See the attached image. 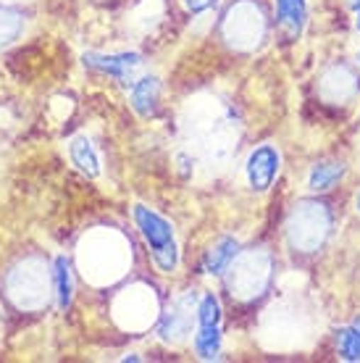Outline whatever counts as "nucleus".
Wrapping results in <instances>:
<instances>
[{
  "instance_id": "obj_8",
  "label": "nucleus",
  "mask_w": 360,
  "mask_h": 363,
  "mask_svg": "<svg viewBox=\"0 0 360 363\" xmlns=\"http://www.w3.org/2000/svg\"><path fill=\"white\" fill-rule=\"evenodd\" d=\"M198 292L184 290L161 311V316H158V337L166 345H179V342H184L192 335V329L198 327Z\"/></svg>"
},
{
  "instance_id": "obj_22",
  "label": "nucleus",
  "mask_w": 360,
  "mask_h": 363,
  "mask_svg": "<svg viewBox=\"0 0 360 363\" xmlns=\"http://www.w3.org/2000/svg\"><path fill=\"white\" fill-rule=\"evenodd\" d=\"M355 206H358V213H360V195H358V200H355Z\"/></svg>"
},
{
  "instance_id": "obj_11",
  "label": "nucleus",
  "mask_w": 360,
  "mask_h": 363,
  "mask_svg": "<svg viewBox=\"0 0 360 363\" xmlns=\"http://www.w3.org/2000/svg\"><path fill=\"white\" fill-rule=\"evenodd\" d=\"M281 169V155L274 145H258L247 155V164H244V174H247V182H250L252 190H269L274 179L279 177Z\"/></svg>"
},
{
  "instance_id": "obj_15",
  "label": "nucleus",
  "mask_w": 360,
  "mask_h": 363,
  "mask_svg": "<svg viewBox=\"0 0 360 363\" xmlns=\"http://www.w3.org/2000/svg\"><path fill=\"white\" fill-rule=\"evenodd\" d=\"M53 290H55V303L61 311L72 308L74 300V272L72 261L66 255H55L53 258Z\"/></svg>"
},
{
  "instance_id": "obj_21",
  "label": "nucleus",
  "mask_w": 360,
  "mask_h": 363,
  "mask_svg": "<svg viewBox=\"0 0 360 363\" xmlns=\"http://www.w3.org/2000/svg\"><path fill=\"white\" fill-rule=\"evenodd\" d=\"M355 24H358V29H360V9H358V18H355Z\"/></svg>"
},
{
  "instance_id": "obj_13",
  "label": "nucleus",
  "mask_w": 360,
  "mask_h": 363,
  "mask_svg": "<svg viewBox=\"0 0 360 363\" xmlns=\"http://www.w3.org/2000/svg\"><path fill=\"white\" fill-rule=\"evenodd\" d=\"M276 3V21L289 37H300L308 21L305 0H274Z\"/></svg>"
},
{
  "instance_id": "obj_2",
  "label": "nucleus",
  "mask_w": 360,
  "mask_h": 363,
  "mask_svg": "<svg viewBox=\"0 0 360 363\" xmlns=\"http://www.w3.org/2000/svg\"><path fill=\"white\" fill-rule=\"evenodd\" d=\"M77 266L90 284H113L132 266V242L113 227L92 229L77 245Z\"/></svg>"
},
{
  "instance_id": "obj_1",
  "label": "nucleus",
  "mask_w": 360,
  "mask_h": 363,
  "mask_svg": "<svg viewBox=\"0 0 360 363\" xmlns=\"http://www.w3.org/2000/svg\"><path fill=\"white\" fill-rule=\"evenodd\" d=\"M0 292L18 313H43L55 298L53 264L40 253L18 255L0 274Z\"/></svg>"
},
{
  "instance_id": "obj_9",
  "label": "nucleus",
  "mask_w": 360,
  "mask_h": 363,
  "mask_svg": "<svg viewBox=\"0 0 360 363\" xmlns=\"http://www.w3.org/2000/svg\"><path fill=\"white\" fill-rule=\"evenodd\" d=\"M221 303L213 292H206L198 303V327H195V353L200 361L221 358Z\"/></svg>"
},
{
  "instance_id": "obj_3",
  "label": "nucleus",
  "mask_w": 360,
  "mask_h": 363,
  "mask_svg": "<svg viewBox=\"0 0 360 363\" xmlns=\"http://www.w3.org/2000/svg\"><path fill=\"white\" fill-rule=\"evenodd\" d=\"M271 269H274V261H271L269 250H263V247L240 250L237 258L232 261V266L226 269L229 272L226 284H229L232 298L237 300L261 298L271 281Z\"/></svg>"
},
{
  "instance_id": "obj_23",
  "label": "nucleus",
  "mask_w": 360,
  "mask_h": 363,
  "mask_svg": "<svg viewBox=\"0 0 360 363\" xmlns=\"http://www.w3.org/2000/svg\"><path fill=\"white\" fill-rule=\"evenodd\" d=\"M358 61H360V53H358Z\"/></svg>"
},
{
  "instance_id": "obj_16",
  "label": "nucleus",
  "mask_w": 360,
  "mask_h": 363,
  "mask_svg": "<svg viewBox=\"0 0 360 363\" xmlns=\"http://www.w3.org/2000/svg\"><path fill=\"white\" fill-rule=\"evenodd\" d=\"M69 158H72V164L77 166L84 177H98L100 174L98 150L92 147V143L84 135L74 137L72 143H69Z\"/></svg>"
},
{
  "instance_id": "obj_7",
  "label": "nucleus",
  "mask_w": 360,
  "mask_h": 363,
  "mask_svg": "<svg viewBox=\"0 0 360 363\" xmlns=\"http://www.w3.org/2000/svg\"><path fill=\"white\" fill-rule=\"evenodd\" d=\"M266 35V21L252 0H237L229 6L221 21V37L237 50H250Z\"/></svg>"
},
{
  "instance_id": "obj_12",
  "label": "nucleus",
  "mask_w": 360,
  "mask_h": 363,
  "mask_svg": "<svg viewBox=\"0 0 360 363\" xmlns=\"http://www.w3.org/2000/svg\"><path fill=\"white\" fill-rule=\"evenodd\" d=\"M237 253H240V242H237L235 237H221V240H216L210 245V250H206V255H203V269H206V274L218 277V274H224L232 266Z\"/></svg>"
},
{
  "instance_id": "obj_6",
  "label": "nucleus",
  "mask_w": 360,
  "mask_h": 363,
  "mask_svg": "<svg viewBox=\"0 0 360 363\" xmlns=\"http://www.w3.org/2000/svg\"><path fill=\"white\" fill-rule=\"evenodd\" d=\"M329 227H332V218L324 203H300L287 221L289 245L303 253H313L324 245Z\"/></svg>"
},
{
  "instance_id": "obj_18",
  "label": "nucleus",
  "mask_w": 360,
  "mask_h": 363,
  "mask_svg": "<svg viewBox=\"0 0 360 363\" xmlns=\"http://www.w3.org/2000/svg\"><path fill=\"white\" fill-rule=\"evenodd\" d=\"M342 177H344L342 164H337V161H324V164H315L313 169H310L308 187H310L313 192H326V190H332Z\"/></svg>"
},
{
  "instance_id": "obj_5",
  "label": "nucleus",
  "mask_w": 360,
  "mask_h": 363,
  "mask_svg": "<svg viewBox=\"0 0 360 363\" xmlns=\"http://www.w3.org/2000/svg\"><path fill=\"white\" fill-rule=\"evenodd\" d=\"M135 224L140 229V235L145 237V242L150 247L153 264L158 272L171 274L179 266V247H176V237H174V227L155 211L145 208V206H135Z\"/></svg>"
},
{
  "instance_id": "obj_10",
  "label": "nucleus",
  "mask_w": 360,
  "mask_h": 363,
  "mask_svg": "<svg viewBox=\"0 0 360 363\" xmlns=\"http://www.w3.org/2000/svg\"><path fill=\"white\" fill-rule=\"evenodd\" d=\"M84 66L92 72L108 74L124 84H135L137 72L142 69V55L140 53H84Z\"/></svg>"
},
{
  "instance_id": "obj_14",
  "label": "nucleus",
  "mask_w": 360,
  "mask_h": 363,
  "mask_svg": "<svg viewBox=\"0 0 360 363\" xmlns=\"http://www.w3.org/2000/svg\"><path fill=\"white\" fill-rule=\"evenodd\" d=\"M158 98H161V82L155 77H140L132 84V92H129V103L132 108L140 113V116H150L158 106Z\"/></svg>"
},
{
  "instance_id": "obj_4",
  "label": "nucleus",
  "mask_w": 360,
  "mask_h": 363,
  "mask_svg": "<svg viewBox=\"0 0 360 363\" xmlns=\"http://www.w3.org/2000/svg\"><path fill=\"white\" fill-rule=\"evenodd\" d=\"M111 313L116 324L126 332H145L150 329L161 316V303L150 284L137 281L118 292L111 303Z\"/></svg>"
},
{
  "instance_id": "obj_17",
  "label": "nucleus",
  "mask_w": 360,
  "mask_h": 363,
  "mask_svg": "<svg viewBox=\"0 0 360 363\" xmlns=\"http://www.w3.org/2000/svg\"><path fill=\"white\" fill-rule=\"evenodd\" d=\"M24 27H27L24 11L16 9V6H3L0 3V50L13 45L18 37L24 35Z\"/></svg>"
},
{
  "instance_id": "obj_20",
  "label": "nucleus",
  "mask_w": 360,
  "mask_h": 363,
  "mask_svg": "<svg viewBox=\"0 0 360 363\" xmlns=\"http://www.w3.org/2000/svg\"><path fill=\"white\" fill-rule=\"evenodd\" d=\"M184 3V9L192 13V16H200V13H208V11H213L221 3V0H181Z\"/></svg>"
},
{
  "instance_id": "obj_19",
  "label": "nucleus",
  "mask_w": 360,
  "mask_h": 363,
  "mask_svg": "<svg viewBox=\"0 0 360 363\" xmlns=\"http://www.w3.org/2000/svg\"><path fill=\"white\" fill-rule=\"evenodd\" d=\"M337 353L344 361H360V318L337 332Z\"/></svg>"
}]
</instances>
